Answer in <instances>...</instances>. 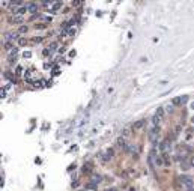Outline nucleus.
Instances as JSON below:
<instances>
[{
    "label": "nucleus",
    "instance_id": "obj_1",
    "mask_svg": "<svg viewBox=\"0 0 194 191\" xmlns=\"http://www.w3.org/2000/svg\"><path fill=\"white\" fill-rule=\"evenodd\" d=\"M179 181L182 182V185H184L185 190H190V188L194 187L193 176H190V175H180V176H179Z\"/></svg>",
    "mask_w": 194,
    "mask_h": 191
},
{
    "label": "nucleus",
    "instance_id": "obj_2",
    "mask_svg": "<svg viewBox=\"0 0 194 191\" xmlns=\"http://www.w3.org/2000/svg\"><path fill=\"white\" fill-rule=\"evenodd\" d=\"M187 101H188V96H187V95H182V96H175V98L172 100V105H173V107H179V105L185 104Z\"/></svg>",
    "mask_w": 194,
    "mask_h": 191
},
{
    "label": "nucleus",
    "instance_id": "obj_3",
    "mask_svg": "<svg viewBox=\"0 0 194 191\" xmlns=\"http://www.w3.org/2000/svg\"><path fill=\"white\" fill-rule=\"evenodd\" d=\"M8 23L9 24H14V26H23V23H24V18L23 17H20V15H12V17H9L8 18Z\"/></svg>",
    "mask_w": 194,
    "mask_h": 191
},
{
    "label": "nucleus",
    "instance_id": "obj_4",
    "mask_svg": "<svg viewBox=\"0 0 194 191\" xmlns=\"http://www.w3.org/2000/svg\"><path fill=\"white\" fill-rule=\"evenodd\" d=\"M39 8H41V5H38V3H33V2H29L27 3V9L32 15H36L39 14Z\"/></svg>",
    "mask_w": 194,
    "mask_h": 191
},
{
    "label": "nucleus",
    "instance_id": "obj_5",
    "mask_svg": "<svg viewBox=\"0 0 194 191\" xmlns=\"http://www.w3.org/2000/svg\"><path fill=\"white\" fill-rule=\"evenodd\" d=\"M159 134V125H152V127L149 128V139L153 140V139H157Z\"/></svg>",
    "mask_w": 194,
    "mask_h": 191
},
{
    "label": "nucleus",
    "instance_id": "obj_6",
    "mask_svg": "<svg viewBox=\"0 0 194 191\" xmlns=\"http://www.w3.org/2000/svg\"><path fill=\"white\" fill-rule=\"evenodd\" d=\"M63 8V2H53V5H51V8L48 9V12L50 14H56L57 11H60Z\"/></svg>",
    "mask_w": 194,
    "mask_h": 191
},
{
    "label": "nucleus",
    "instance_id": "obj_7",
    "mask_svg": "<svg viewBox=\"0 0 194 191\" xmlns=\"http://www.w3.org/2000/svg\"><path fill=\"white\" fill-rule=\"evenodd\" d=\"M2 47H3V50H6V51H12L15 48V42H11V41H2Z\"/></svg>",
    "mask_w": 194,
    "mask_h": 191
},
{
    "label": "nucleus",
    "instance_id": "obj_8",
    "mask_svg": "<svg viewBox=\"0 0 194 191\" xmlns=\"http://www.w3.org/2000/svg\"><path fill=\"white\" fill-rule=\"evenodd\" d=\"M98 188V184L95 182V181H92V179H89V182L86 184V190H90V191H95Z\"/></svg>",
    "mask_w": 194,
    "mask_h": 191
},
{
    "label": "nucleus",
    "instance_id": "obj_9",
    "mask_svg": "<svg viewBox=\"0 0 194 191\" xmlns=\"http://www.w3.org/2000/svg\"><path fill=\"white\" fill-rule=\"evenodd\" d=\"M29 41H30V39L24 38V36H21V38H20L18 41H17V45H18V47H26V45L29 44Z\"/></svg>",
    "mask_w": 194,
    "mask_h": 191
},
{
    "label": "nucleus",
    "instance_id": "obj_10",
    "mask_svg": "<svg viewBox=\"0 0 194 191\" xmlns=\"http://www.w3.org/2000/svg\"><path fill=\"white\" fill-rule=\"evenodd\" d=\"M117 146H120L122 149H125L126 146H128V142H126L125 137H119V139H117Z\"/></svg>",
    "mask_w": 194,
    "mask_h": 191
},
{
    "label": "nucleus",
    "instance_id": "obj_11",
    "mask_svg": "<svg viewBox=\"0 0 194 191\" xmlns=\"http://www.w3.org/2000/svg\"><path fill=\"white\" fill-rule=\"evenodd\" d=\"M17 32L20 35H23V33H27L29 32V26L27 24H23V26H20V27H17Z\"/></svg>",
    "mask_w": 194,
    "mask_h": 191
},
{
    "label": "nucleus",
    "instance_id": "obj_12",
    "mask_svg": "<svg viewBox=\"0 0 194 191\" xmlns=\"http://www.w3.org/2000/svg\"><path fill=\"white\" fill-rule=\"evenodd\" d=\"M30 42H33V44H42L44 42V36H32L30 38Z\"/></svg>",
    "mask_w": 194,
    "mask_h": 191
},
{
    "label": "nucleus",
    "instance_id": "obj_13",
    "mask_svg": "<svg viewBox=\"0 0 194 191\" xmlns=\"http://www.w3.org/2000/svg\"><path fill=\"white\" fill-rule=\"evenodd\" d=\"M48 48L51 50V51H57L60 47H59V42L57 41H51L50 44H48Z\"/></svg>",
    "mask_w": 194,
    "mask_h": 191
},
{
    "label": "nucleus",
    "instance_id": "obj_14",
    "mask_svg": "<svg viewBox=\"0 0 194 191\" xmlns=\"http://www.w3.org/2000/svg\"><path fill=\"white\" fill-rule=\"evenodd\" d=\"M92 169H93V164H92V163H86L84 167L81 169V172H83V173H88V172H92Z\"/></svg>",
    "mask_w": 194,
    "mask_h": 191
},
{
    "label": "nucleus",
    "instance_id": "obj_15",
    "mask_svg": "<svg viewBox=\"0 0 194 191\" xmlns=\"http://www.w3.org/2000/svg\"><path fill=\"white\" fill-rule=\"evenodd\" d=\"M44 80H33V83H32V87H35V89H39V87H42L44 86V83H42Z\"/></svg>",
    "mask_w": 194,
    "mask_h": 191
},
{
    "label": "nucleus",
    "instance_id": "obj_16",
    "mask_svg": "<svg viewBox=\"0 0 194 191\" xmlns=\"http://www.w3.org/2000/svg\"><path fill=\"white\" fill-rule=\"evenodd\" d=\"M14 74H15L17 77H20V75L23 74V66H21V65H17V66L14 68Z\"/></svg>",
    "mask_w": 194,
    "mask_h": 191
},
{
    "label": "nucleus",
    "instance_id": "obj_17",
    "mask_svg": "<svg viewBox=\"0 0 194 191\" xmlns=\"http://www.w3.org/2000/svg\"><path fill=\"white\" fill-rule=\"evenodd\" d=\"M144 125V119H142V121H138V122H134V125H132V129H140Z\"/></svg>",
    "mask_w": 194,
    "mask_h": 191
},
{
    "label": "nucleus",
    "instance_id": "obj_18",
    "mask_svg": "<svg viewBox=\"0 0 194 191\" xmlns=\"http://www.w3.org/2000/svg\"><path fill=\"white\" fill-rule=\"evenodd\" d=\"M180 167H182V170H188V169L191 167V166H190V161L185 158V160H184L182 163H180Z\"/></svg>",
    "mask_w": 194,
    "mask_h": 191
},
{
    "label": "nucleus",
    "instance_id": "obj_19",
    "mask_svg": "<svg viewBox=\"0 0 194 191\" xmlns=\"http://www.w3.org/2000/svg\"><path fill=\"white\" fill-rule=\"evenodd\" d=\"M161 119H163V117H159V116H157V114H153V116H152V125H159Z\"/></svg>",
    "mask_w": 194,
    "mask_h": 191
},
{
    "label": "nucleus",
    "instance_id": "obj_20",
    "mask_svg": "<svg viewBox=\"0 0 194 191\" xmlns=\"http://www.w3.org/2000/svg\"><path fill=\"white\" fill-rule=\"evenodd\" d=\"M35 29L36 30H44V29H47V24L45 23H36L35 24Z\"/></svg>",
    "mask_w": 194,
    "mask_h": 191
},
{
    "label": "nucleus",
    "instance_id": "obj_21",
    "mask_svg": "<svg viewBox=\"0 0 194 191\" xmlns=\"http://www.w3.org/2000/svg\"><path fill=\"white\" fill-rule=\"evenodd\" d=\"M92 181H95L96 184H99V182H102V176L101 175H93L92 177H90Z\"/></svg>",
    "mask_w": 194,
    "mask_h": 191
},
{
    "label": "nucleus",
    "instance_id": "obj_22",
    "mask_svg": "<svg viewBox=\"0 0 194 191\" xmlns=\"http://www.w3.org/2000/svg\"><path fill=\"white\" fill-rule=\"evenodd\" d=\"M17 59H18V56H8V63L15 65L17 63Z\"/></svg>",
    "mask_w": 194,
    "mask_h": 191
},
{
    "label": "nucleus",
    "instance_id": "obj_23",
    "mask_svg": "<svg viewBox=\"0 0 194 191\" xmlns=\"http://www.w3.org/2000/svg\"><path fill=\"white\" fill-rule=\"evenodd\" d=\"M66 35L71 36V38H72V36H75V35H77V29H75V27H71L68 32H66Z\"/></svg>",
    "mask_w": 194,
    "mask_h": 191
},
{
    "label": "nucleus",
    "instance_id": "obj_24",
    "mask_svg": "<svg viewBox=\"0 0 194 191\" xmlns=\"http://www.w3.org/2000/svg\"><path fill=\"white\" fill-rule=\"evenodd\" d=\"M51 54H53V51H51L50 48H44V50H42V56H44V57H48V56H51Z\"/></svg>",
    "mask_w": 194,
    "mask_h": 191
},
{
    "label": "nucleus",
    "instance_id": "obj_25",
    "mask_svg": "<svg viewBox=\"0 0 194 191\" xmlns=\"http://www.w3.org/2000/svg\"><path fill=\"white\" fill-rule=\"evenodd\" d=\"M42 20H44L45 24H50V23L53 21V18H51V17H47V15H42Z\"/></svg>",
    "mask_w": 194,
    "mask_h": 191
},
{
    "label": "nucleus",
    "instance_id": "obj_26",
    "mask_svg": "<svg viewBox=\"0 0 194 191\" xmlns=\"http://www.w3.org/2000/svg\"><path fill=\"white\" fill-rule=\"evenodd\" d=\"M107 154H109L110 156H113V155H115V149H111V148H110L109 150H107Z\"/></svg>",
    "mask_w": 194,
    "mask_h": 191
},
{
    "label": "nucleus",
    "instance_id": "obj_27",
    "mask_svg": "<svg viewBox=\"0 0 194 191\" xmlns=\"http://www.w3.org/2000/svg\"><path fill=\"white\" fill-rule=\"evenodd\" d=\"M188 161H190V166H191V167H194V155H193V156H190V160H188Z\"/></svg>",
    "mask_w": 194,
    "mask_h": 191
},
{
    "label": "nucleus",
    "instance_id": "obj_28",
    "mask_svg": "<svg viewBox=\"0 0 194 191\" xmlns=\"http://www.w3.org/2000/svg\"><path fill=\"white\" fill-rule=\"evenodd\" d=\"M75 185L78 187V185H80V182H78V181H72V187H75Z\"/></svg>",
    "mask_w": 194,
    "mask_h": 191
},
{
    "label": "nucleus",
    "instance_id": "obj_29",
    "mask_svg": "<svg viewBox=\"0 0 194 191\" xmlns=\"http://www.w3.org/2000/svg\"><path fill=\"white\" fill-rule=\"evenodd\" d=\"M65 51H66V47H60L59 48V53H65Z\"/></svg>",
    "mask_w": 194,
    "mask_h": 191
},
{
    "label": "nucleus",
    "instance_id": "obj_30",
    "mask_svg": "<svg viewBox=\"0 0 194 191\" xmlns=\"http://www.w3.org/2000/svg\"><path fill=\"white\" fill-rule=\"evenodd\" d=\"M172 110H173V105H169V107H167V111H169V113H172Z\"/></svg>",
    "mask_w": 194,
    "mask_h": 191
},
{
    "label": "nucleus",
    "instance_id": "obj_31",
    "mask_svg": "<svg viewBox=\"0 0 194 191\" xmlns=\"http://www.w3.org/2000/svg\"><path fill=\"white\" fill-rule=\"evenodd\" d=\"M185 191H194V187H193V188H190V190H185Z\"/></svg>",
    "mask_w": 194,
    "mask_h": 191
},
{
    "label": "nucleus",
    "instance_id": "obj_32",
    "mask_svg": "<svg viewBox=\"0 0 194 191\" xmlns=\"http://www.w3.org/2000/svg\"><path fill=\"white\" fill-rule=\"evenodd\" d=\"M191 122H193V123H194V117H193V119H191Z\"/></svg>",
    "mask_w": 194,
    "mask_h": 191
},
{
    "label": "nucleus",
    "instance_id": "obj_33",
    "mask_svg": "<svg viewBox=\"0 0 194 191\" xmlns=\"http://www.w3.org/2000/svg\"><path fill=\"white\" fill-rule=\"evenodd\" d=\"M193 108H194V102H193Z\"/></svg>",
    "mask_w": 194,
    "mask_h": 191
}]
</instances>
